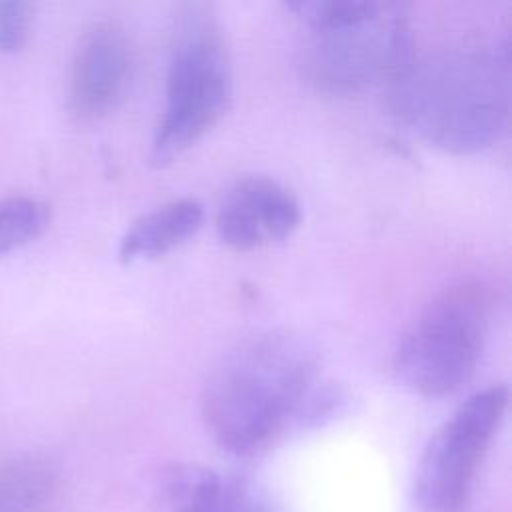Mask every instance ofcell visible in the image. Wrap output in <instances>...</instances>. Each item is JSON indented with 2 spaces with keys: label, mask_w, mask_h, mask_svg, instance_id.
<instances>
[{
  "label": "cell",
  "mask_w": 512,
  "mask_h": 512,
  "mask_svg": "<svg viewBox=\"0 0 512 512\" xmlns=\"http://www.w3.org/2000/svg\"><path fill=\"white\" fill-rule=\"evenodd\" d=\"M318 348L300 332L272 328L234 344L212 368L202 392V416L228 452L266 450L304 416H320L328 396L316 390Z\"/></svg>",
  "instance_id": "cell-1"
},
{
  "label": "cell",
  "mask_w": 512,
  "mask_h": 512,
  "mask_svg": "<svg viewBox=\"0 0 512 512\" xmlns=\"http://www.w3.org/2000/svg\"><path fill=\"white\" fill-rule=\"evenodd\" d=\"M386 92L392 112L434 146L456 154L488 148L510 124L508 34L416 52Z\"/></svg>",
  "instance_id": "cell-2"
},
{
  "label": "cell",
  "mask_w": 512,
  "mask_h": 512,
  "mask_svg": "<svg viewBox=\"0 0 512 512\" xmlns=\"http://www.w3.org/2000/svg\"><path fill=\"white\" fill-rule=\"evenodd\" d=\"M286 8L312 30L302 72L322 94L348 96L376 80L388 86L416 54L406 4L298 0Z\"/></svg>",
  "instance_id": "cell-3"
},
{
  "label": "cell",
  "mask_w": 512,
  "mask_h": 512,
  "mask_svg": "<svg viewBox=\"0 0 512 512\" xmlns=\"http://www.w3.org/2000/svg\"><path fill=\"white\" fill-rule=\"evenodd\" d=\"M232 58L208 4H180L170 28L164 108L150 140V162L164 166L200 140L232 100Z\"/></svg>",
  "instance_id": "cell-4"
},
{
  "label": "cell",
  "mask_w": 512,
  "mask_h": 512,
  "mask_svg": "<svg viewBox=\"0 0 512 512\" xmlns=\"http://www.w3.org/2000/svg\"><path fill=\"white\" fill-rule=\"evenodd\" d=\"M488 326L484 292L454 284L436 294L410 322L392 354L396 380L426 398L456 392L470 380Z\"/></svg>",
  "instance_id": "cell-5"
},
{
  "label": "cell",
  "mask_w": 512,
  "mask_h": 512,
  "mask_svg": "<svg viewBox=\"0 0 512 512\" xmlns=\"http://www.w3.org/2000/svg\"><path fill=\"white\" fill-rule=\"evenodd\" d=\"M508 406L504 384L470 394L430 436L420 456L414 494L426 512H460Z\"/></svg>",
  "instance_id": "cell-6"
},
{
  "label": "cell",
  "mask_w": 512,
  "mask_h": 512,
  "mask_svg": "<svg viewBox=\"0 0 512 512\" xmlns=\"http://www.w3.org/2000/svg\"><path fill=\"white\" fill-rule=\"evenodd\" d=\"M134 66V42L122 22L100 18L86 26L76 42L70 64V114L84 124L108 116L126 96Z\"/></svg>",
  "instance_id": "cell-7"
},
{
  "label": "cell",
  "mask_w": 512,
  "mask_h": 512,
  "mask_svg": "<svg viewBox=\"0 0 512 512\" xmlns=\"http://www.w3.org/2000/svg\"><path fill=\"white\" fill-rule=\"evenodd\" d=\"M302 220L296 196L268 176L238 178L216 210L218 238L240 252L290 236Z\"/></svg>",
  "instance_id": "cell-8"
},
{
  "label": "cell",
  "mask_w": 512,
  "mask_h": 512,
  "mask_svg": "<svg viewBox=\"0 0 512 512\" xmlns=\"http://www.w3.org/2000/svg\"><path fill=\"white\" fill-rule=\"evenodd\" d=\"M164 512H272L258 502L242 482L218 472L180 464L160 484Z\"/></svg>",
  "instance_id": "cell-9"
},
{
  "label": "cell",
  "mask_w": 512,
  "mask_h": 512,
  "mask_svg": "<svg viewBox=\"0 0 512 512\" xmlns=\"http://www.w3.org/2000/svg\"><path fill=\"white\" fill-rule=\"evenodd\" d=\"M204 222V206L196 198H176L136 218L120 238L118 258L132 262L172 250Z\"/></svg>",
  "instance_id": "cell-10"
},
{
  "label": "cell",
  "mask_w": 512,
  "mask_h": 512,
  "mask_svg": "<svg viewBox=\"0 0 512 512\" xmlns=\"http://www.w3.org/2000/svg\"><path fill=\"white\" fill-rule=\"evenodd\" d=\"M54 468L38 456L0 464V512H46L56 496Z\"/></svg>",
  "instance_id": "cell-11"
},
{
  "label": "cell",
  "mask_w": 512,
  "mask_h": 512,
  "mask_svg": "<svg viewBox=\"0 0 512 512\" xmlns=\"http://www.w3.org/2000/svg\"><path fill=\"white\" fill-rule=\"evenodd\" d=\"M50 222V206L28 194L0 198V258L38 238Z\"/></svg>",
  "instance_id": "cell-12"
},
{
  "label": "cell",
  "mask_w": 512,
  "mask_h": 512,
  "mask_svg": "<svg viewBox=\"0 0 512 512\" xmlns=\"http://www.w3.org/2000/svg\"><path fill=\"white\" fill-rule=\"evenodd\" d=\"M34 6L18 0H0V52L20 50L30 34Z\"/></svg>",
  "instance_id": "cell-13"
}]
</instances>
